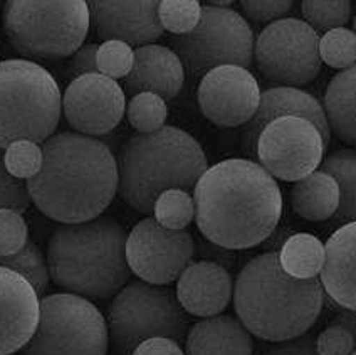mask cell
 <instances>
[{
	"instance_id": "cell-26",
	"label": "cell",
	"mask_w": 356,
	"mask_h": 355,
	"mask_svg": "<svg viewBox=\"0 0 356 355\" xmlns=\"http://www.w3.org/2000/svg\"><path fill=\"white\" fill-rule=\"evenodd\" d=\"M279 260L284 271L291 276L309 280L321 274L326 260V249L325 244L313 234L298 232L282 244Z\"/></svg>"
},
{
	"instance_id": "cell-7",
	"label": "cell",
	"mask_w": 356,
	"mask_h": 355,
	"mask_svg": "<svg viewBox=\"0 0 356 355\" xmlns=\"http://www.w3.org/2000/svg\"><path fill=\"white\" fill-rule=\"evenodd\" d=\"M0 142L44 143L54 135L63 95L54 76L31 59H7L0 66Z\"/></svg>"
},
{
	"instance_id": "cell-30",
	"label": "cell",
	"mask_w": 356,
	"mask_h": 355,
	"mask_svg": "<svg viewBox=\"0 0 356 355\" xmlns=\"http://www.w3.org/2000/svg\"><path fill=\"white\" fill-rule=\"evenodd\" d=\"M319 54L323 63L333 70L351 68L356 63V32L346 27L326 31L319 39Z\"/></svg>"
},
{
	"instance_id": "cell-33",
	"label": "cell",
	"mask_w": 356,
	"mask_h": 355,
	"mask_svg": "<svg viewBox=\"0 0 356 355\" xmlns=\"http://www.w3.org/2000/svg\"><path fill=\"white\" fill-rule=\"evenodd\" d=\"M202 10L204 7L198 0H161L159 15L165 31L184 36L195 29L202 19Z\"/></svg>"
},
{
	"instance_id": "cell-5",
	"label": "cell",
	"mask_w": 356,
	"mask_h": 355,
	"mask_svg": "<svg viewBox=\"0 0 356 355\" xmlns=\"http://www.w3.org/2000/svg\"><path fill=\"white\" fill-rule=\"evenodd\" d=\"M118 168L121 199L135 211L152 216L161 192L193 191L209 164L190 133L165 125L128 139L121 147Z\"/></svg>"
},
{
	"instance_id": "cell-38",
	"label": "cell",
	"mask_w": 356,
	"mask_h": 355,
	"mask_svg": "<svg viewBox=\"0 0 356 355\" xmlns=\"http://www.w3.org/2000/svg\"><path fill=\"white\" fill-rule=\"evenodd\" d=\"M355 337L348 329L338 324H330L318 337V354L346 355L353 354Z\"/></svg>"
},
{
	"instance_id": "cell-18",
	"label": "cell",
	"mask_w": 356,
	"mask_h": 355,
	"mask_svg": "<svg viewBox=\"0 0 356 355\" xmlns=\"http://www.w3.org/2000/svg\"><path fill=\"white\" fill-rule=\"evenodd\" d=\"M296 115L313 122L321 132L326 145L330 143L331 128L325 106L309 93L302 91L301 88L294 86H274L266 90L261 95V103L256 115L245 125L242 132V150L248 153L250 159H256V145L261 132L266 125L279 116Z\"/></svg>"
},
{
	"instance_id": "cell-35",
	"label": "cell",
	"mask_w": 356,
	"mask_h": 355,
	"mask_svg": "<svg viewBox=\"0 0 356 355\" xmlns=\"http://www.w3.org/2000/svg\"><path fill=\"white\" fill-rule=\"evenodd\" d=\"M27 241H29V229H27L22 214L2 207V212H0V258L20 251Z\"/></svg>"
},
{
	"instance_id": "cell-31",
	"label": "cell",
	"mask_w": 356,
	"mask_h": 355,
	"mask_svg": "<svg viewBox=\"0 0 356 355\" xmlns=\"http://www.w3.org/2000/svg\"><path fill=\"white\" fill-rule=\"evenodd\" d=\"M3 167L12 175L29 180L44 165V148L34 140H15L3 148Z\"/></svg>"
},
{
	"instance_id": "cell-32",
	"label": "cell",
	"mask_w": 356,
	"mask_h": 355,
	"mask_svg": "<svg viewBox=\"0 0 356 355\" xmlns=\"http://www.w3.org/2000/svg\"><path fill=\"white\" fill-rule=\"evenodd\" d=\"M305 21L316 31L345 27L351 17V0H302Z\"/></svg>"
},
{
	"instance_id": "cell-28",
	"label": "cell",
	"mask_w": 356,
	"mask_h": 355,
	"mask_svg": "<svg viewBox=\"0 0 356 355\" xmlns=\"http://www.w3.org/2000/svg\"><path fill=\"white\" fill-rule=\"evenodd\" d=\"M0 261H2V266H7L27 278L40 297L46 293L51 280L49 261L34 241L29 239L20 251L10 254V256H2Z\"/></svg>"
},
{
	"instance_id": "cell-12",
	"label": "cell",
	"mask_w": 356,
	"mask_h": 355,
	"mask_svg": "<svg viewBox=\"0 0 356 355\" xmlns=\"http://www.w3.org/2000/svg\"><path fill=\"white\" fill-rule=\"evenodd\" d=\"M326 147L313 122L296 115L279 116L259 135L256 160L276 179L296 182L321 167Z\"/></svg>"
},
{
	"instance_id": "cell-10",
	"label": "cell",
	"mask_w": 356,
	"mask_h": 355,
	"mask_svg": "<svg viewBox=\"0 0 356 355\" xmlns=\"http://www.w3.org/2000/svg\"><path fill=\"white\" fill-rule=\"evenodd\" d=\"M254 46L256 39L248 21L229 7L216 6H205L195 29L173 39V51L192 79H202L224 64L250 68Z\"/></svg>"
},
{
	"instance_id": "cell-42",
	"label": "cell",
	"mask_w": 356,
	"mask_h": 355,
	"mask_svg": "<svg viewBox=\"0 0 356 355\" xmlns=\"http://www.w3.org/2000/svg\"><path fill=\"white\" fill-rule=\"evenodd\" d=\"M331 303H333V308H334V315L333 318H331V324L343 325L345 329L350 330L351 335L355 337V344H356V310L345 308V306L334 303L333 300H331Z\"/></svg>"
},
{
	"instance_id": "cell-14",
	"label": "cell",
	"mask_w": 356,
	"mask_h": 355,
	"mask_svg": "<svg viewBox=\"0 0 356 355\" xmlns=\"http://www.w3.org/2000/svg\"><path fill=\"white\" fill-rule=\"evenodd\" d=\"M261 88L249 68L224 64L210 70L198 84V106L220 128L245 127L261 103Z\"/></svg>"
},
{
	"instance_id": "cell-25",
	"label": "cell",
	"mask_w": 356,
	"mask_h": 355,
	"mask_svg": "<svg viewBox=\"0 0 356 355\" xmlns=\"http://www.w3.org/2000/svg\"><path fill=\"white\" fill-rule=\"evenodd\" d=\"M321 171L334 177L339 185L338 211L330 219V226L355 223L356 221V147L343 148L326 157L321 164Z\"/></svg>"
},
{
	"instance_id": "cell-9",
	"label": "cell",
	"mask_w": 356,
	"mask_h": 355,
	"mask_svg": "<svg viewBox=\"0 0 356 355\" xmlns=\"http://www.w3.org/2000/svg\"><path fill=\"white\" fill-rule=\"evenodd\" d=\"M109 326L101 310L78 293H54L40 300V322L26 355L84 354L104 355Z\"/></svg>"
},
{
	"instance_id": "cell-21",
	"label": "cell",
	"mask_w": 356,
	"mask_h": 355,
	"mask_svg": "<svg viewBox=\"0 0 356 355\" xmlns=\"http://www.w3.org/2000/svg\"><path fill=\"white\" fill-rule=\"evenodd\" d=\"M321 283L334 303L356 310V221L337 228L325 244Z\"/></svg>"
},
{
	"instance_id": "cell-8",
	"label": "cell",
	"mask_w": 356,
	"mask_h": 355,
	"mask_svg": "<svg viewBox=\"0 0 356 355\" xmlns=\"http://www.w3.org/2000/svg\"><path fill=\"white\" fill-rule=\"evenodd\" d=\"M109 344L116 354H133L149 337L187 340L190 318L168 285L128 281L108 308Z\"/></svg>"
},
{
	"instance_id": "cell-44",
	"label": "cell",
	"mask_w": 356,
	"mask_h": 355,
	"mask_svg": "<svg viewBox=\"0 0 356 355\" xmlns=\"http://www.w3.org/2000/svg\"><path fill=\"white\" fill-rule=\"evenodd\" d=\"M353 31L356 32V15H355V19H353Z\"/></svg>"
},
{
	"instance_id": "cell-46",
	"label": "cell",
	"mask_w": 356,
	"mask_h": 355,
	"mask_svg": "<svg viewBox=\"0 0 356 355\" xmlns=\"http://www.w3.org/2000/svg\"><path fill=\"white\" fill-rule=\"evenodd\" d=\"M355 2H356V0H355Z\"/></svg>"
},
{
	"instance_id": "cell-3",
	"label": "cell",
	"mask_w": 356,
	"mask_h": 355,
	"mask_svg": "<svg viewBox=\"0 0 356 355\" xmlns=\"http://www.w3.org/2000/svg\"><path fill=\"white\" fill-rule=\"evenodd\" d=\"M321 278L299 280L284 271L279 253L252 258L237 274L234 306L254 337L282 342L309 332L325 305Z\"/></svg>"
},
{
	"instance_id": "cell-6",
	"label": "cell",
	"mask_w": 356,
	"mask_h": 355,
	"mask_svg": "<svg viewBox=\"0 0 356 355\" xmlns=\"http://www.w3.org/2000/svg\"><path fill=\"white\" fill-rule=\"evenodd\" d=\"M91 26L88 0H6L3 29L22 58L60 61L83 46Z\"/></svg>"
},
{
	"instance_id": "cell-11",
	"label": "cell",
	"mask_w": 356,
	"mask_h": 355,
	"mask_svg": "<svg viewBox=\"0 0 356 355\" xmlns=\"http://www.w3.org/2000/svg\"><path fill=\"white\" fill-rule=\"evenodd\" d=\"M319 39L318 31L301 19L267 24L254 46V63L264 83L301 88L314 81L323 68Z\"/></svg>"
},
{
	"instance_id": "cell-17",
	"label": "cell",
	"mask_w": 356,
	"mask_h": 355,
	"mask_svg": "<svg viewBox=\"0 0 356 355\" xmlns=\"http://www.w3.org/2000/svg\"><path fill=\"white\" fill-rule=\"evenodd\" d=\"M40 294L32 283L14 269H0V352L24 350L32 340L40 322Z\"/></svg>"
},
{
	"instance_id": "cell-23",
	"label": "cell",
	"mask_w": 356,
	"mask_h": 355,
	"mask_svg": "<svg viewBox=\"0 0 356 355\" xmlns=\"http://www.w3.org/2000/svg\"><path fill=\"white\" fill-rule=\"evenodd\" d=\"M291 205L299 217L309 223L330 221L339 205L338 180L325 171H314L294 182Z\"/></svg>"
},
{
	"instance_id": "cell-15",
	"label": "cell",
	"mask_w": 356,
	"mask_h": 355,
	"mask_svg": "<svg viewBox=\"0 0 356 355\" xmlns=\"http://www.w3.org/2000/svg\"><path fill=\"white\" fill-rule=\"evenodd\" d=\"M63 111L74 132L103 136L127 115V93L116 79L103 72H89L67 84Z\"/></svg>"
},
{
	"instance_id": "cell-13",
	"label": "cell",
	"mask_w": 356,
	"mask_h": 355,
	"mask_svg": "<svg viewBox=\"0 0 356 355\" xmlns=\"http://www.w3.org/2000/svg\"><path fill=\"white\" fill-rule=\"evenodd\" d=\"M195 256V241L185 229L161 226L155 216L141 219L127 241V258L133 274L153 285H172Z\"/></svg>"
},
{
	"instance_id": "cell-22",
	"label": "cell",
	"mask_w": 356,
	"mask_h": 355,
	"mask_svg": "<svg viewBox=\"0 0 356 355\" xmlns=\"http://www.w3.org/2000/svg\"><path fill=\"white\" fill-rule=\"evenodd\" d=\"M248 326L234 315H213L205 317L190 326L185 352L190 355L232 354L250 355L254 352V342Z\"/></svg>"
},
{
	"instance_id": "cell-36",
	"label": "cell",
	"mask_w": 356,
	"mask_h": 355,
	"mask_svg": "<svg viewBox=\"0 0 356 355\" xmlns=\"http://www.w3.org/2000/svg\"><path fill=\"white\" fill-rule=\"evenodd\" d=\"M2 189H0V205L3 209H12L17 212H26L34 203L29 189V182L26 179L12 175L2 165Z\"/></svg>"
},
{
	"instance_id": "cell-45",
	"label": "cell",
	"mask_w": 356,
	"mask_h": 355,
	"mask_svg": "<svg viewBox=\"0 0 356 355\" xmlns=\"http://www.w3.org/2000/svg\"><path fill=\"white\" fill-rule=\"evenodd\" d=\"M353 354H356V349H355V350H353Z\"/></svg>"
},
{
	"instance_id": "cell-4",
	"label": "cell",
	"mask_w": 356,
	"mask_h": 355,
	"mask_svg": "<svg viewBox=\"0 0 356 355\" xmlns=\"http://www.w3.org/2000/svg\"><path fill=\"white\" fill-rule=\"evenodd\" d=\"M128 232L108 216L63 224L47 244L51 280L66 292L106 301L129 281Z\"/></svg>"
},
{
	"instance_id": "cell-19",
	"label": "cell",
	"mask_w": 356,
	"mask_h": 355,
	"mask_svg": "<svg viewBox=\"0 0 356 355\" xmlns=\"http://www.w3.org/2000/svg\"><path fill=\"white\" fill-rule=\"evenodd\" d=\"M177 298L188 315L213 317L234 300V280L216 261H192L177 280Z\"/></svg>"
},
{
	"instance_id": "cell-40",
	"label": "cell",
	"mask_w": 356,
	"mask_h": 355,
	"mask_svg": "<svg viewBox=\"0 0 356 355\" xmlns=\"http://www.w3.org/2000/svg\"><path fill=\"white\" fill-rule=\"evenodd\" d=\"M266 354H318V338L306 332L289 340L270 342V345L266 347Z\"/></svg>"
},
{
	"instance_id": "cell-20",
	"label": "cell",
	"mask_w": 356,
	"mask_h": 355,
	"mask_svg": "<svg viewBox=\"0 0 356 355\" xmlns=\"http://www.w3.org/2000/svg\"><path fill=\"white\" fill-rule=\"evenodd\" d=\"M184 63L173 49L159 44H143L135 49V64L124 78V93H155L163 100H173L185 83Z\"/></svg>"
},
{
	"instance_id": "cell-1",
	"label": "cell",
	"mask_w": 356,
	"mask_h": 355,
	"mask_svg": "<svg viewBox=\"0 0 356 355\" xmlns=\"http://www.w3.org/2000/svg\"><path fill=\"white\" fill-rule=\"evenodd\" d=\"M195 221L212 244L249 249L276 231L282 192L276 177L252 159H229L204 172L193 189Z\"/></svg>"
},
{
	"instance_id": "cell-34",
	"label": "cell",
	"mask_w": 356,
	"mask_h": 355,
	"mask_svg": "<svg viewBox=\"0 0 356 355\" xmlns=\"http://www.w3.org/2000/svg\"><path fill=\"white\" fill-rule=\"evenodd\" d=\"M133 64H135V49L131 44L120 39H109L99 44V72L113 79H124L131 72Z\"/></svg>"
},
{
	"instance_id": "cell-2",
	"label": "cell",
	"mask_w": 356,
	"mask_h": 355,
	"mask_svg": "<svg viewBox=\"0 0 356 355\" xmlns=\"http://www.w3.org/2000/svg\"><path fill=\"white\" fill-rule=\"evenodd\" d=\"M42 148V168L27 182L44 216L74 224L106 211L120 191L118 162L106 143L79 132H60Z\"/></svg>"
},
{
	"instance_id": "cell-43",
	"label": "cell",
	"mask_w": 356,
	"mask_h": 355,
	"mask_svg": "<svg viewBox=\"0 0 356 355\" xmlns=\"http://www.w3.org/2000/svg\"><path fill=\"white\" fill-rule=\"evenodd\" d=\"M209 6H216V7H229L232 6L236 0H207Z\"/></svg>"
},
{
	"instance_id": "cell-37",
	"label": "cell",
	"mask_w": 356,
	"mask_h": 355,
	"mask_svg": "<svg viewBox=\"0 0 356 355\" xmlns=\"http://www.w3.org/2000/svg\"><path fill=\"white\" fill-rule=\"evenodd\" d=\"M294 0H241L244 14L256 24H270L289 14Z\"/></svg>"
},
{
	"instance_id": "cell-41",
	"label": "cell",
	"mask_w": 356,
	"mask_h": 355,
	"mask_svg": "<svg viewBox=\"0 0 356 355\" xmlns=\"http://www.w3.org/2000/svg\"><path fill=\"white\" fill-rule=\"evenodd\" d=\"M185 350L181 349L180 344L175 338L170 337H149L147 340H143L141 344L135 349V355H181Z\"/></svg>"
},
{
	"instance_id": "cell-39",
	"label": "cell",
	"mask_w": 356,
	"mask_h": 355,
	"mask_svg": "<svg viewBox=\"0 0 356 355\" xmlns=\"http://www.w3.org/2000/svg\"><path fill=\"white\" fill-rule=\"evenodd\" d=\"M98 49L99 44H83L63 68L64 81L71 83L79 76L89 74V72H99L98 68Z\"/></svg>"
},
{
	"instance_id": "cell-27",
	"label": "cell",
	"mask_w": 356,
	"mask_h": 355,
	"mask_svg": "<svg viewBox=\"0 0 356 355\" xmlns=\"http://www.w3.org/2000/svg\"><path fill=\"white\" fill-rule=\"evenodd\" d=\"M195 199L185 189H168L156 199L153 216L167 229L181 231L195 219Z\"/></svg>"
},
{
	"instance_id": "cell-29",
	"label": "cell",
	"mask_w": 356,
	"mask_h": 355,
	"mask_svg": "<svg viewBox=\"0 0 356 355\" xmlns=\"http://www.w3.org/2000/svg\"><path fill=\"white\" fill-rule=\"evenodd\" d=\"M167 100L155 93H138L127 104V118L138 133H149L165 127L168 116Z\"/></svg>"
},
{
	"instance_id": "cell-16",
	"label": "cell",
	"mask_w": 356,
	"mask_h": 355,
	"mask_svg": "<svg viewBox=\"0 0 356 355\" xmlns=\"http://www.w3.org/2000/svg\"><path fill=\"white\" fill-rule=\"evenodd\" d=\"M91 24L101 41L120 39L131 46L152 44L161 38V0H88Z\"/></svg>"
},
{
	"instance_id": "cell-24",
	"label": "cell",
	"mask_w": 356,
	"mask_h": 355,
	"mask_svg": "<svg viewBox=\"0 0 356 355\" xmlns=\"http://www.w3.org/2000/svg\"><path fill=\"white\" fill-rule=\"evenodd\" d=\"M323 106L334 135L350 147H356V63L331 79Z\"/></svg>"
}]
</instances>
